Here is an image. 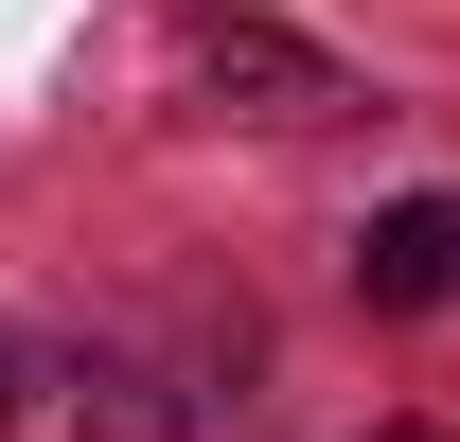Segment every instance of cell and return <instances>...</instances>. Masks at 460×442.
<instances>
[{
    "label": "cell",
    "mask_w": 460,
    "mask_h": 442,
    "mask_svg": "<svg viewBox=\"0 0 460 442\" xmlns=\"http://www.w3.org/2000/svg\"><path fill=\"white\" fill-rule=\"evenodd\" d=\"M124 71L177 89V107H230V124H337L354 71L284 18H230V0H160V18H124Z\"/></svg>",
    "instance_id": "6da1fadb"
},
{
    "label": "cell",
    "mask_w": 460,
    "mask_h": 442,
    "mask_svg": "<svg viewBox=\"0 0 460 442\" xmlns=\"http://www.w3.org/2000/svg\"><path fill=\"white\" fill-rule=\"evenodd\" d=\"M0 442H177V389L142 354H89V336H18L0 319Z\"/></svg>",
    "instance_id": "7a4b0ae2"
},
{
    "label": "cell",
    "mask_w": 460,
    "mask_h": 442,
    "mask_svg": "<svg viewBox=\"0 0 460 442\" xmlns=\"http://www.w3.org/2000/svg\"><path fill=\"white\" fill-rule=\"evenodd\" d=\"M354 301L372 319H443L460 301V195H390V213L354 230Z\"/></svg>",
    "instance_id": "3957f363"
},
{
    "label": "cell",
    "mask_w": 460,
    "mask_h": 442,
    "mask_svg": "<svg viewBox=\"0 0 460 442\" xmlns=\"http://www.w3.org/2000/svg\"><path fill=\"white\" fill-rule=\"evenodd\" d=\"M372 442H443V425H372Z\"/></svg>",
    "instance_id": "277c9868"
}]
</instances>
